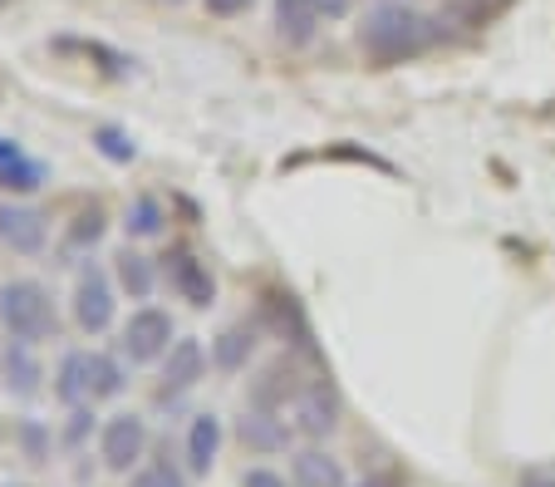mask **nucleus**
Instances as JSON below:
<instances>
[{"mask_svg":"<svg viewBox=\"0 0 555 487\" xmlns=\"http://www.w3.org/2000/svg\"><path fill=\"white\" fill-rule=\"evenodd\" d=\"M0 374H5V389L21 394V399H30V394H40V360L30 355V339H11L5 345V355H0Z\"/></svg>","mask_w":555,"mask_h":487,"instance_id":"nucleus-10","label":"nucleus"},{"mask_svg":"<svg viewBox=\"0 0 555 487\" xmlns=\"http://www.w3.org/2000/svg\"><path fill=\"white\" fill-rule=\"evenodd\" d=\"M124 355L133 364H147V360H163V355L172 350V316L168 310H157V306H143V310H133L128 316V325H124Z\"/></svg>","mask_w":555,"mask_h":487,"instance_id":"nucleus-3","label":"nucleus"},{"mask_svg":"<svg viewBox=\"0 0 555 487\" xmlns=\"http://www.w3.org/2000/svg\"><path fill=\"white\" fill-rule=\"evenodd\" d=\"M217 448H221V424L217 413H197L188 428V463L192 473H207L211 463H217Z\"/></svg>","mask_w":555,"mask_h":487,"instance_id":"nucleus-16","label":"nucleus"},{"mask_svg":"<svg viewBox=\"0 0 555 487\" xmlns=\"http://www.w3.org/2000/svg\"><path fill=\"white\" fill-rule=\"evenodd\" d=\"M15 153H21V143H15V138H0V168H5Z\"/></svg>","mask_w":555,"mask_h":487,"instance_id":"nucleus-33","label":"nucleus"},{"mask_svg":"<svg viewBox=\"0 0 555 487\" xmlns=\"http://www.w3.org/2000/svg\"><path fill=\"white\" fill-rule=\"evenodd\" d=\"M133 487H188V483H182V473L172 463H153L133 477Z\"/></svg>","mask_w":555,"mask_h":487,"instance_id":"nucleus-24","label":"nucleus"},{"mask_svg":"<svg viewBox=\"0 0 555 487\" xmlns=\"http://www.w3.org/2000/svg\"><path fill=\"white\" fill-rule=\"evenodd\" d=\"M0 325L11 330V339H44L54 330L50 291L40 281H5L0 286Z\"/></svg>","mask_w":555,"mask_h":487,"instance_id":"nucleus-2","label":"nucleus"},{"mask_svg":"<svg viewBox=\"0 0 555 487\" xmlns=\"http://www.w3.org/2000/svg\"><path fill=\"white\" fill-rule=\"evenodd\" d=\"M345 11H349V0H320V15H330V21L345 15Z\"/></svg>","mask_w":555,"mask_h":487,"instance_id":"nucleus-32","label":"nucleus"},{"mask_svg":"<svg viewBox=\"0 0 555 487\" xmlns=\"http://www.w3.org/2000/svg\"><path fill=\"white\" fill-rule=\"evenodd\" d=\"M0 242L21 256H35L44 246V217L35 207H11L0 202Z\"/></svg>","mask_w":555,"mask_h":487,"instance_id":"nucleus-7","label":"nucleus"},{"mask_svg":"<svg viewBox=\"0 0 555 487\" xmlns=\"http://www.w3.org/2000/svg\"><path fill=\"white\" fill-rule=\"evenodd\" d=\"M521 487H555V463H531L521 467V477H516Z\"/></svg>","mask_w":555,"mask_h":487,"instance_id":"nucleus-26","label":"nucleus"},{"mask_svg":"<svg viewBox=\"0 0 555 487\" xmlns=\"http://www.w3.org/2000/svg\"><path fill=\"white\" fill-rule=\"evenodd\" d=\"M202 364H207V355H202V345L197 339H172V350L163 355V399L168 394H182V389H192V384L202 380Z\"/></svg>","mask_w":555,"mask_h":487,"instance_id":"nucleus-8","label":"nucleus"},{"mask_svg":"<svg viewBox=\"0 0 555 487\" xmlns=\"http://www.w3.org/2000/svg\"><path fill=\"white\" fill-rule=\"evenodd\" d=\"M50 182V168H44L40 158H25V153H15L5 168H0V188L5 192H35Z\"/></svg>","mask_w":555,"mask_h":487,"instance_id":"nucleus-18","label":"nucleus"},{"mask_svg":"<svg viewBox=\"0 0 555 487\" xmlns=\"http://www.w3.org/2000/svg\"><path fill=\"white\" fill-rule=\"evenodd\" d=\"M89 428H94V413H89L85 403H79V409L69 413V434H64V438H69V444H85V434H89Z\"/></svg>","mask_w":555,"mask_h":487,"instance_id":"nucleus-27","label":"nucleus"},{"mask_svg":"<svg viewBox=\"0 0 555 487\" xmlns=\"http://www.w3.org/2000/svg\"><path fill=\"white\" fill-rule=\"evenodd\" d=\"M94 149L104 153L108 163H133V138L124 133V128H114V124H104V128H94Z\"/></svg>","mask_w":555,"mask_h":487,"instance_id":"nucleus-22","label":"nucleus"},{"mask_svg":"<svg viewBox=\"0 0 555 487\" xmlns=\"http://www.w3.org/2000/svg\"><path fill=\"white\" fill-rule=\"evenodd\" d=\"M251 350H256V335H251V330H242V325L221 330V335L211 339V360H217V370H227V374L246 370V360H251Z\"/></svg>","mask_w":555,"mask_h":487,"instance_id":"nucleus-17","label":"nucleus"},{"mask_svg":"<svg viewBox=\"0 0 555 487\" xmlns=\"http://www.w3.org/2000/svg\"><path fill=\"white\" fill-rule=\"evenodd\" d=\"M295 394H300V384H295V370L285 360H275L271 370L251 384V403H256V409H281L285 399L295 403Z\"/></svg>","mask_w":555,"mask_h":487,"instance_id":"nucleus-15","label":"nucleus"},{"mask_svg":"<svg viewBox=\"0 0 555 487\" xmlns=\"http://www.w3.org/2000/svg\"><path fill=\"white\" fill-rule=\"evenodd\" d=\"M74 320L99 335V330L114 325V286H108V275L99 266H85L79 271V286H74Z\"/></svg>","mask_w":555,"mask_h":487,"instance_id":"nucleus-4","label":"nucleus"},{"mask_svg":"<svg viewBox=\"0 0 555 487\" xmlns=\"http://www.w3.org/2000/svg\"><path fill=\"white\" fill-rule=\"evenodd\" d=\"M54 394H60L69 409H79L85 399H94V355L69 350L60 360V374H54Z\"/></svg>","mask_w":555,"mask_h":487,"instance_id":"nucleus-11","label":"nucleus"},{"mask_svg":"<svg viewBox=\"0 0 555 487\" xmlns=\"http://www.w3.org/2000/svg\"><path fill=\"white\" fill-rule=\"evenodd\" d=\"M153 261L147 256H138V252H118V286L128 291L133 300H147L153 296Z\"/></svg>","mask_w":555,"mask_h":487,"instance_id":"nucleus-19","label":"nucleus"},{"mask_svg":"<svg viewBox=\"0 0 555 487\" xmlns=\"http://www.w3.org/2000/svg\"><path fill=\"white\" fill-rule=\"evenodd\" d=\"M236 434H242V444L256 448V453H281V448L291 444V428H285V419H275V409H251V413H242Z\"/></svg>","mask_w":555,"mask_h":487,"instance_id":"nucleus-12","label":"nucleus"},{"mask_svg":"<svg viewBox=\"0 0 555 487\" xmlns=\"http://www.w3.org/2000/svg\"><path fill=\"white\" fill-rule=\"evenodd\" d=\"M163 222H168V217H163V202L143 192V197H133V207H128V222H124V227H128L133 236H157V232H163Z\"/></svg>","mask_w":555,"mask_h":487,"instance_id":"nucleus-21","label":"nucleus"},{"mask_svg":"<svg viewBox=\"0 0 555 487\" xmlns=\"http://www.w3.org/2000/svg\"><path fill=\"white\" fill-rule=\"evenodd\" d=\"M124 389V370L108 355H94V399H114Z\"/></svg>","mask_w":555,"mask_h":487,"instance_id":"nucleus-23","label":"nucleus"},{"mask_svg":"<svg viewBox=\"0 0 555 487\" xmlns=\"http://www.w3.org/2000/svg\"><path fill=\"white\" fill-rule=\"evenodd\" d=\"M242 487H285V477L266 473V467H251V473H246V483H242Z\"/></svg>","mask_w":555,"mask_h":487,"instance_id":"nucleus-30","label":"nucleus"},{"mask_svg":"<svg viewBox=\"0 0 555 487\" xmlns=\"http://www.w3.org/2000/svg\"><path fill=\"white\" fill-rule=\"evenodd\" d=\"M335 424H339V394L325 380L300 384V394H295V428L305 438H325Z\"/></svg>","mask_w":555,"mask_h":487,"instance_id":"nucleus-5","label":"nucleus"},{"mask_svg":"<svg viewBox=\"0 0 555 487\" xmlns=\"http://www.w3.org/2000/svg\"><path fill=\"white\" fill-rule=\"evenodd\" d=\"M54 50H64V54H85V60H99V69H104V75H128V54H118V50H108V44H99V40H54Z\"/></svg>","mask_w":555,"mask_h":487,"instance_id":"nucleus-20","label":"nucleus"},{"mask_svg":"<svg viewBox=\"0 0 555 487\" xmlns=\"http://www.w3.org/2000/svg\"><path fill=\"white\" fill-rule=\"evenodd\" d=\"M168 275H172V286H178V296L188 300V306L207 310L211 300H217V281H211L207 261H197V256L178 252V256H172V261H168Z\"/></svg>","mask_w":555,"mask_h":487,"instance_id":"nucleus-9","label":"nucleus"},{"mask_svg":"<svg viewBox=\"0 0 555 487\" xmlns=\"http://www.w3.org/2000/svg\"><path fill=\"white\" fill-rule=\"evenodd\" d=\"M320 25V0H275V30L285 44H310Z\"/></svg>","mask_w":555,"mask_h":487,"instance_id":"nucleus-13","label":"nucleus"},{"mask_svg":"<svg viewBox=\"0 0 555 487\" xmlns=\"http://www.w3.org/2000/svg\"><path fill=\"white\" fill-rule=\"evenodd\" d=\"M433 21L418 11H409V5H378L374 15L364 21V30H359V44H364L374 60H409V54H418L423 44L433 40Z\"/></svg>","mask_w":555,"mask_h":487,"instance_id":"nucleus-1","label":"nucleus"},{"mask_svg":"<svg viewBox=\"0 0 555 487\" xmlns=\"http://www.w3.org/2000/svg\"><path fill=\"white\" fill-rule=\"evenodd\" d=\"M99 236H104V213H85V217H79V222H74L69 246H94Z\"/></svg>","mask_w":555,"mask_h":487,"instance_id":"nucleus-25","label":"nucleus"},{"mask_svg":"<svg viewBox=\"0 0 555 487\" xmlns=\"http://www.w3.org/2000/svg\"><path fill=\"white\" fill-rule=\"evenodd\" d=\"M359 487H403V477L399 473H369Z\"/></svg>","mask_w":555,"mask_h":487,"instance_id":"nucleus-31","label":"nucleus"},{"mask_svg":"<svg viewBox=\"0 0 555 487\" xmlns=\"http://www.w3.org/2000/svg\"><path fill=\"white\" fill-rule=\"evenodd\" d=\"M211 15H242V11H251V0H202Z\"/></svg>","mask_w":555,"mask_h":487,"instance_id":"nucleus-28","label":"nucleus"},{"mask_svg":"<svg viewBox=\"0 0 555 487\" xmlns=\"http://www.w3.org/2000/svg\"><path fill=\"white\" fill-rule=\"evenodd\" d=\"M291 473H295V487H349L339 458H330L325 448H300Z\"/></svg>","mask_w":555,"mask_h":487,"instance_id":"nucleus-14","label":"nucleus"},{"mask_svg":"<svg viewBox=\"0 0 555 487\" xmlns=\"http://www.w3.org/2000/svg\"><path fill=\"white\" fill-rule=\"evenodd\" d=\"M143 444H147V428L138 413H114L104 424V463L114 473H128V467L143 458Z\"/></svg>","mask_w":555,"mask_h":487,"instance_id":"nucleus-6","label":"nucleus"},{"mask_svg":"<svg viewBox=\"0 0 555 487\" xmlns=\"http://www.w3.org/2000/svg\"><path fill=\"white\" fill-rule=\"evenodd\" d=\"M25 448H30V458H44V428L40 424H25Z\"/></svg>","mask_w":555,"mask_h":487,"instance_id":"nucleus-29","label":"nucleus"}]
</instances>
